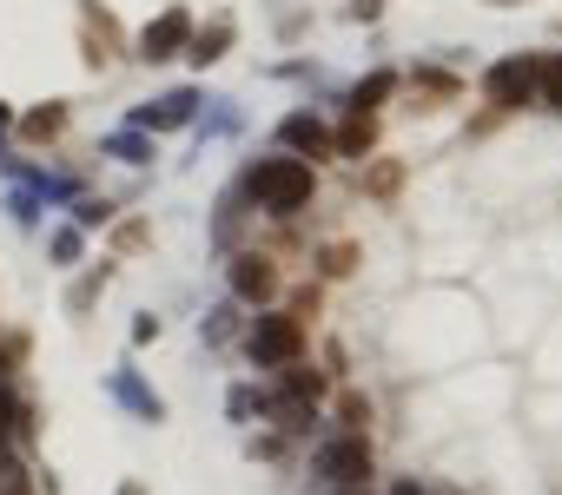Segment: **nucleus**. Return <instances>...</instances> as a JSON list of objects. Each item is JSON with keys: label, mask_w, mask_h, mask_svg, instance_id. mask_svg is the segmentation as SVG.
I'll return each instance as SVG.
<instances>
[{"label": "nucleus", "mask_w": 562, "mask_h": 495, "mask_svg": "<svg viewBox=\"0 0 562 495\" xmlns=\"http://www.w3.org/2000/svg\"><path fill=\"white\" fill-rule=\"evenodd\" d=\"M317 396H325V377L304 364H285V403H317Z\"/></svg>", "instance_id": "15"}, {"label": "nucleus", "mask_w": 562, "mask_h": 495, "mask_svg": "<svg viewBox=\"0 0 562 495\" xmlns=\"http://www.w3.org/2000/svg\"><path fill=\"white\" fill-rule=\"evenodd\" d=\"M278 284H285V278H278V258H272V252H238V258H232V291L246 297V304H272Z\"/></svg>", "instance_id": "5"}, {"label": "nucleus", "mask_w": 562, "mask_h": 495, "mask_svg": "<svg viewBox=\"0 0 562 495\" xmlns=\"http://www.w3.org/2000/svg\"><path fill=\"white\" fill-rule=\"evenodd\" d=\"M536 100H542L549 113H562V53L536 60Z\"/></svg>", "instance_id": "14"}, {"label": "nucleus", "mask_w": 562, "mask_h": 495, "mask_svg": "<svg viewBox=\"0 0 562 495\" xmlns=\"http://www.w3.org/2000/svg\"><path fill=\"white\" fill-rule=\"evenodd\" d=\"M225 47H232V21H212V27H192V40H186V53H192L199 66H212V60H225Z\"/></svg>", "instance_id": "11"}, {"label": "nucleus", "mask_w": 562, "mask_h": 495, "mask_svg": "<svg viewBox=\"0 0 562 495\" xmlns=\"http://www.w3.org/2000/svg\"><path fill=\"white\" fill-rule=\"evenodd\" d=\"M351 265H358V252H351V244H332V252H325V271H332V278H345Z\"/></svg>", "instance_id": "20"}, {"label": "nucleus", "mask_w": 562, "mask_h": 495, "mask_svg": "<svg viewBox=\"0 0 562 495\" xmlns=\"http://www.w3.org/2000/svg\"><path fill=\"white\" fill-rule=\"evenodd\" d=\"M390 93H397V73H371V79H358V93H351V113H377Z\"/></svg>", "instance_id": "12"}, {"label": "nucleus", "mask_w": 562, "mask_h": 495, "mask_svg": "<svg viewBox=\"0 0 562 495\" xmlns=\"http://www.w3.org/2000/svg\"><path fill=\"white\" fill-rule=\"evenodd\" d=\"M351 14H358V21H377V14H384V0H351Z\"/></svg>", "instance_id": "22"}, {"label": "nucleus", "mask_w": 562, "mask_h": 495, "mask_svg": "<svg viewBox=\"0 0 562 495\" xmlns=\"http://www.w3.org/2000/svg\"><path fill=\"white\" fill-rule=\"evenodd\" d=\"M21 132H27L34 145H40V139H60V132H66V106H60V100H47L40 113H27V119H21Z\"/></svg>", "instance_id": "13"}, {"label": "nucleus", "mask_w": 562, "mask_h": 495, "mask_svg": "<svg viewBox=\"0 0 562 495\" xmlns=\"http://www.w3.org/2000/svg\"><path fill=\"white\" fill-rule=\"evenodd\" d=\"M497 8H516V0H497Z\"/></svg>", "instance_id": "24"}, {"label": "nucleus", "mask_w": 562, "mask_h": 495, "mask_svg": "<svg viewBox=\"0 0 562 495\" xmlns=\"http://www.w3.org/2000/svg\"><path fill=\"white\" fill-rule=\"evenodd\" d=\"M397 495H417V488H411V482H404V488H397Z\"/></svg>", "instance_id": "23"}, {"label": "nucleus", "mask_w": 562, "mask_h": 495, "mask_svg": "<svg viewBox=\"0 0 562 495\" xmlns=\"http://www.w3.org/2000/svg\"><path fill=\"white\" fill-rule=\"evenodd\" d=\"M411 93H417V106L430 113V106H444V100H457L463 87H457V73H444V66H417V73H411Z\"/></svg>", "instance_id": "8"}, {"label": "nucleus", "mask_w": 562, "mask_h": 495, "mask_svg": "<svg viewBox=\"0 0 562 495\" xmlns=\"http://www.w3.org/2000/svg\"><path fill=\"white\" fill-rule=\"evenodd\" d=\"M278 139H285L291 152H304V158H332V132L317 126L311 113H291V119L278 126Z\"/></svg>", "instance_id": "7"}, {"label": "nucleus", "mask_w": 562, "mask_h": 495, "mask_svg": "<svg viewBox=\"0 0 562 495\" xmlns=\"http://www.w3.org/2000/svg\"><path fill=\"white\" fill-rule=\"evenodd\" d=\"M113 47H120V27H113V14L87 8V66H107V60H113Z\"/></svg>", "instance_id": "10"}, {"label": "nucleus", "mask_w": 562, "mask_h": 495, "mask_svg": "<svg viewBox=\"0 0 562 495\" xmlns=\"http://www.w3.org/2000/svg\"><path fill=\"white\" fill-rule=\"evenodd\" d=\"M317 475H332L338 488H364L371 482V443L364 436H332L325 449H317Z\"/></svg>", "instance_id": "4"}, {"label": "nucleus", "mask_w": 562, "mask_h": 495, "mask_svg": "<svg viewBox=\"0 0 562 495\" xmlns=\"http://www.w3.org/2000/svg\"><path fill=\"white\" fill-rule=\"evenodd\" d=\"M246 351H252V364H265V370L298 364V351H304V317H291V310L259 317V323H252V338H246Z\"/></svg>", "instance_id": "2"}, {"label": "nucleus", "mask_w": 562, "mask_h": 495, "mask_svg": "<svg viewBox=\"0 0 562 495\" xmlns=\"http://www.w3.org/2000/svg\"><path fill=\"white\" fill-rule=\"evenodd\" d=\"M100 291H107V265H100V271H87V278H79V284H73V297H66V310L79 317V310H87V304H93Z\"/></svg>", "instance_id": "18"}, {"label": "nucleus", "mask_w": 562, "mask_h": 495, "mask_svg": "<svg viewBox=\"0 0 562 495\" xmlns=\"http://www.w3.org/2000/svg\"><path fill=\"white\" fill-rule=\"evenodd\" d=\"M192 119V93H173V100H159L139 113V126H186Z\"/></svg>", "instance_id": "16"}, {"label": "nucleus", "mask_w": 562, "mask_h": 495, "mask_svg": "<svg viewBox=\"0 0 562 495\" xmlns=\"http://www.w3.org/2000/svg\"><path fill=\"white\" fill-rule=\"evenodd\" d=\"M246 192H252L272 218H291V212L311 205L317 179H311V165H304V158H259L252 173H246Z\"/></svg>", "instance_id": "1"}, {"label": "nucleus", "mask_w": 562, "mask_h": 495, "mask_svg": "<svg viewBox=\"0 0 562 495\" xmlns=\"http://www.w3.org/2000/svg\"><path fill=\"white\" fill-rule=\"evenodd\" d=\"M397 186H404V165H397V158H377L371 173H364V192H371V199H390Z\"/></svg>", "instance_id": "17"}, {"label": "nucleus", "mask_w": 562, "mask_h": 495, "mask_svg": "<svg viewBox=\"0 0 562 495\" xmlns=\"http://www.w3.org/2000/svg\"><path fill=\"white\" fill-rule=\"evenodd\" d=\"M484 100L497 106V113H516V106H529L536 100V60H497L490 73H484Z\"/></svg>", "instance_id": "3"}, {"label": "nucleus", "mask_w": 562, "mask_h": 495, "mask_svg": "<svg viewBox=\"0 0 562 495\" xmlns=\"http://www.w3.org/2000/svg\"><path fill=\"white\" fill-rule=\"evenodd\" d=\"M146 244V225H120V252H139Z\"/></svg>", "instance_id": "21"}, {"label": "nucleus", "mask_w": 562, "mask_h": 495, "mask_svg": "<svg viewBox=\"0 0 562 495\" xmlns=\"http://www.w3.org/2000/svg\"><path fill=\"white\" fill-rule=\"evenodd\" d=\"M345 495H358V488H345Z\"/></svg>", "instance_id": "25"}, {"label": "nucleus", "mask_w": 562, "mask_h": 495, "mask_svg": "<svg viewBox=\"0 0 562 495\" xmlns=\"http://www.w3.org/2000/svg\"><path fill=\"white\" fill-rule=\"evenodd\" d=\"M186 40H192V14H186V8H166V14L139 34V60H173Z\"/></svg>", "instance_id": "6"}, {"label": "nucleus", "mask_w": 562, "mask_h": 495, "mask_svg": "<svg viewBox=\"0 0 562 495\" xmlns=\"http://www.w3.org/2000/svg\"><path fill=\"white\" fill-rule=\"evenodd\" d=\"M338 417H345V430H351V436H364V423H371V403H364L358 390H345V403H338Z\"/></svg>", "instance_id": "19"}, {"label": "nucleus", "mask_w": 562, "mask_h": 495, "mask_svg": "<svg viewBox=\"0 0 562 495\" xmlns=\"http://www.w3.org/2000/svg\"><path fill=\"white\" fill-rule=\"evenodd\" d=\"M371 145H377V119H371V113H351V119L332 132V152H345V158H364Z\"/></svg>", "instance_id": "9"}]
</instances>
